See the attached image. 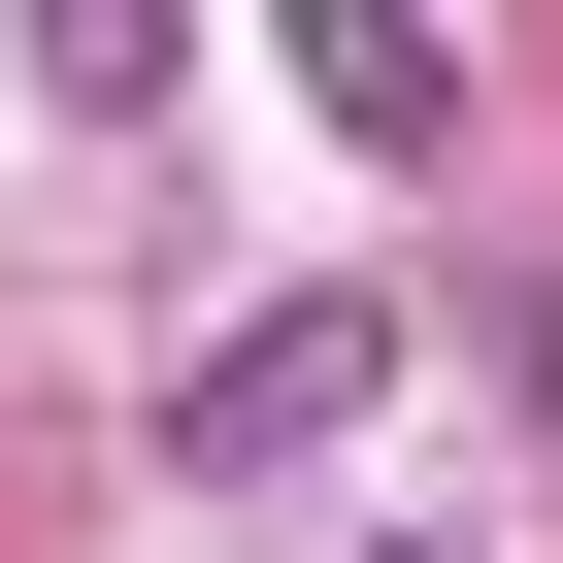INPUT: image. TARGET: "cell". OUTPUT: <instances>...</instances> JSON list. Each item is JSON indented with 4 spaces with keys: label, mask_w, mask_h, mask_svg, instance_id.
Listing matches in <instances>:
<instances>
[{
    "label": "cell",
    "mask_w": 563,
    "mask_h": 563,
    "mask_svg": "<svg viewBox=\"0 0 563 563\" xmlns=\"http://www.w3.org/2000/svg\"><path fill=\"white\" fill-rule=\"evenodd\" d=\"M365 563H431V530H365Z\"/></svg>",
    "instance_id": "3957f363"
},
{
    "label": "cell",
    "mask_w": 563,
    "mask_h": 563,
    "mask_svg": "<svg viewBox=\"0 0 563 563\" xmlns=\"http://www.w3.org/2000/svg\"><path fill=\"white\" fill-rule=\"evenodd\" d=\"M398 398V299H265V332H199V464H332Z\"/></svg>",
    "instance_id": "6da1fadb"
},
{
    "label": "cell",
    "mask_w": 563,
    "mask_h": 563,
    "mask_svg": "<svg viewBox=\"0 0 563 563\" xmlns=\"http://www.w3.org/2000/svg\"><path fill=\"white\" fill-rule=\"evenodd\" d=\"M299 67H332L365 166H431V100H464V67H431V0H299Z\"/></svg>",
    "instance_id": "7a4b0ae2"
}]
</instances>
